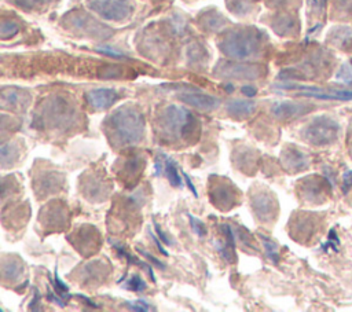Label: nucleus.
<instances>
[{"mask_svg": "<svg viewBox=\"0 0 352 312\" xmlns=\"http://www.w3.org/2000/svg\"><path fill=\"white\" fill-rule=\"evenodd\" d=\"M150 236H151V239L154 241V243H155V246L158 247V250H160V252H161L164 256H168V252L164 249V246L161 245V242L158 241V238H157V236H155L153 232H150Z\"/></svg>", "mask_w": 352, "mask_h": 312, "instance_id": "c85d7f7f", "label": "nucleus"}, {"mask_svg": "<svg viewBox=\"0 0 352 312\" xmlns=\"http://www.w3.org/2000/svg\"><path fill=\"white\" fill-rule=\"evenodd\" d=\"M182 175H183V177H184V181H186V184L188 186V188H190V190H191V192L194 194V197H198V192H197V190H195V187H194L192 181H191V180H190V177L187 176V173L182 172Z\"/></svg>", "mask_w": 352, "mask_h": 312, "instance_id": "cd10ccee", "label": "nucleus"}, {"mask_svg": "<svg viewBox=\"0 0 352 312\" xmlns=\"http://www.w3.org/2000/svg\"><path fill=\"white\" fill-rule=\"evenodd\" d=\"M311 110V106L296 102H279L272 106V114L278 118H294Z\"/></svg>", "mask_w": 352, "mask_h": 312, "instance_id": "9b49d317", "label": "nucleus"}, {"mask_svg": "<svg viewBox=\"0 0 352 312\" xmlns=\"http://www.w3.org/2000/svg\"><path fill=\"white\" fill-rule=\"evenodd\" d=\"M37 305H40V293L34 289V298L32 300V302H30V309H38L37 308Z\"/></svg>", "mask_w": 352, "mask_h": 312, "instance_id": "7c9ffc66", "label": "nucleus"}, {"mask_svg": "<svg viewBox=\"0 0 352 312\" xmlns=\"http://www.w3.org/2000/svg\"><path fill=\"white\" fill-rule=\"evenodd\" d=\"M256 88H253V87H250V85H245V87H242V93L245 95V96H254L256 95Z\"/></svg>", "mask_w": 352, "mask_h": 312, "instance_id": "c756f323", "label": "nucleus"}, {"mask_svg": "<svg viewBox=\"0 0 352 312\" xmlns=\"http://www.w3.org/2000/svg\"><path fill=\"white\" fill-rule=\"evenodd\" d=\"M128 308L132 311H138V312H147V311H153L151 307H148L147 302H144L143 300H136V301H131L128 302Z\"/></svg>", "mask_w": 352, "mask_h": 312, "instance_id": "4be33fe9", "label": "nucleus"}, {"mask_svg": "<svg viewBox=\"0 0 352 312\" xmlns=\"http://www.w3.org/2000/svg\"><path fill=\"white\" fill-rule=\"evenodd\" d=\"M338 245H340V241H338L337 232H336L334 230H330L327 242L322 245V249H323V250H329V247H330L331 250H337V249H338Z\"/></svg>", "mask_w": 352, "mask_h": 312, "instance_id": "6ab92c4d", "label": "nucleus"}, {"mask_svg": "<svg viewBox=\"0 0 352 312\" xmlns=\"http://www.w3.org/2000/svg\"><path fill=\"white\" fill-rule=\"evenodd\" d=\"M212 202L216 205V208L227 210L230 208H234L235 202H236V194L234 192V187L232 186H216L212 192Z\"/></svg>", "mask_w": 352, "mask_h": 312, "instance_id": "6e6552de", "label": "nucleus"}, {"mask_svg": "<svg viewBox=\"0 0 352 312\" xmlns=\"http://www.w3.org/2000/svg\"><path fill=\"white\" fill-rule=\"evenodd\" d=\"M226 89H227L228 92H232V91H234V87H232V85H227V87H226Z\"/></svg>", "mask_w": 352, "mask_h": 312, "instance_id": "72a5a7b5", "label": "nucleus"}, {"mask_svg": "<svg viewBox=\"0 0 352 312\" xmlns=\"http://www.w3.org/2000/svg\"><path fill=\"white\" fill-rule=\"evenodd\" d=\"M98 51H100V52H103V54H107V55H111V56H114V58H124V55H122L121 52L114 51V49L107 48V47H99Z\"/></svg>", "mask_w": 352, "mask_h": 312, "instance_id": "393cba45", "label": "nucleus"}, {"mask_svg": "<svg viewBox=\"0 0 352 312\" xmlns=\"http://www.w3.org/2000/svg\"><path fill=\"white\" fill-rule=\"evenodd\" d=\"M18 25L14 22H3L1 25V37L3 38H8L11 36H14L18 32Z\"/></svg>", "mask_w": 352, "mask_h": 312, "instance_id": "412c9836", "label": "nucleus"}, {"mask_svg": "<svg viewBox=\"0 0 352 312\" xmlns=\"http://www.w3.org/2000/svg\"><path fill=\"white\" fill-rule=\"evenodd\" d=\"M258 36L253 30H235L227 34L219 44L221 51L236 59L249 58L258 49Z\"/></svg>", "mask_w": 352, "mask_h": 312, "instance_id": "f03ea898", "label": "nucleus"}, {"mask_svg": "<svg viewBox=\"0 0 352 312\" xmlns=\"http://www.w3.org/2000/svg\"><path fill=\"white\" fill-rule=\"evenodd\" d=\"M188 220H190V224H191L194 232H195L198 236H205V235H206V227H205V224H204L202 221L197 220V219H195L194 216H191V214H188Z\"/></svg>", "mask_w": 352, "mask_h": 312, "instance_id": "aec40b11", "label": "nucleus"}, {"mask_svg": "<svg viewBox=\"0 0 352 312\" xmlns=\"http://www.w3.org/2000/svg\"><path fill=\"white\" fill-rule=\"evenodd\" d=\"M136 250L144 257V258H147L150 263H153L154 264V267H157V268H160V269H164L165 268V265L157 258V257H154V256H151L148 252H146V250H143V249H140V247H136Z\"/></svg>", "mask_w": 352, "mask_h": 312, "instance_id": "5701e85b", "label": "nucleus"}, {"mask_svg": "<svg viewBox=\"0 0 352 312\" xmlns=\"http://www.w3.org/2000/svg\"><path fill=\"white\" fill-rule=\"evenodd\" d=\"M154 230H155V232H157V235H158V238L164 242V243H166V245H170V242H169V239L166 238V235L162 232V230H161V227L158 225V223H154Z\"/></svg>", "mask_w": 352, "mask_h": 312, "instance_id": "bb28decb", "label": "nucleus"}, {"mask_svg": "<svg viewBox=\"0 0 352 312\" xmlns=\"http://www.w3.org/2000/svg\"><path fill=\"white\" fill-rule=\"evenodd\" d=\"M219 73L220 76L227 77H235V78H257L260 74V70L257 66L250 65H230V63H221L219 65Z\"/></svg>", "mask_w": 352, "mask_h": 312, "instance_id": "1a4fd4ad", "label": "nucleus"}, {"mask_svg": "<svg viewBox=\"0 0 352 312\" xmlns=\"http://www.w3.org/2000/svg\"><path fill=\"white\" fill-rule=\"evenodd\" d=\"M77 297H80V298H81V300H82V301H84V302H85V304H88V305H91V307H92V308H98V305H96V304H95V302H94V301H92V300H91V298H88V297H85V296H82V294H78V296H77Z\"/></svg>", "mask_w": 352, "mask_h": 312, "instance_id": "473e14b6", "label": "nucleus"}, {"mask_svg": "<svg viewBox=\"0 0 352 312\" xmlns=\"http://www.w3.org/2000/svg\"><path fill=\"white\" fill-rule=\"evenodd\" d=\"M58 296H59V294H58L56 291L54 293L51 289H48V291H47V297H48V300H50L51 302H55V304H56V305H59V307H65V301H63L62 298H59Z\"/></svg>", "mask_w": 352, "mask_h": 312, "instance_id": "b1692460", "label": "nucleus"}, {"mask_svg": "<svg viewBox=\"0 0 352 312\" xmlns=\"http://www.w3.org/2000/svg\"><path fill=\"white\" fill-rule=\"evenodd\" d=\"M88 103L96 110H104L118 100V93L110 88H98L87 93Z\"/></svg>", "mask_w": 352, "mask_h": 312, "instance_id": "0eeeda50", "label": "nucleus"}, {"mask_svg": "<svg viewBox=\"0 0 352 312\" xmlns=\"http://www.w3.org/2000/svg\"><path fill=\"white\" fill-rule=\"evenodd\" d=\"M22 271H23V268L18 261L10 260V261L3 263V279L4 280H11V282L16 280L21 276Z\"/></svg>", "mask_w": 352, "mask_h": 312, "instance_id": "dca6fc26", "label": "nucleus"}, {"mask_svg": "<svg viewBox=\"0 0 352 312\" xmlns=\"http://www.w3.org/2000/svg\"><path fill=\"white\" fill-rule=\"evenodd\" d=\"M252 209L254 210L256 216L263 220L268 221L274 219L275 209H276V201L271 194L267 192H257L252 197Z\"/></svg>", "mask_w": 352, "mask_h": 312, "instance_id": "423d86ee", "label": "nucleus"}, {"mask_svg": "<svg viewBox=\"0 0 352 312\" xmlns=\"http://www.w3.org/2000/svg\"><path fill=\"white\" fill-rule=\"evenodd\" d=\"M256 110V103L253 100H242V99H235L227 103V113L236 118V120H243L250 117Z\"/></svg>", "mask_w": 352, "mask_h": 312, "instance_id": "f8f14e48", "label": "nucleus"}, {"mask_svg": "<svg viewBox=\"0 0 352 312\" xmlns=\"http://www.w3.org/2000/svg\"><path fill=\"white\" fill-rule=\"evenodd\" d=\"M161 158H162V157H161ZM161 158H157L155 162H154V168H155L154 173H155V176H160V175H161V168H162V165H164V162H161Z\"/></svg>", "mask_w": 352, "mask_h": 312, "instance_id": "2f4dec72", "label": "nucleus"}, {"mask_svg": "<svg viewBox=\"0 0 352 312\" xmlns=\"http://www.w3.org/2000/svg\"><path fill=\"white\" fill-rule=\"evenodd\" d=\"M162 158H164V169H165L168 180L170 181L172 186L182 187L183 186L182 184V179H180V175L177 172V168H176L175 162L170 158H168L166 155H162Z\"/></svg>", "mask_w": 352, "mask_h": 312, "instance_id": "2eb2a0df", "label": "nucleus"}, {"mask_svg": "<svg viewBox=\"0 0 352 312\" xmlns=\"http://www.w3.org/2000/svg\"><path fill=\"white\" fill-rule=\"evenodd\" d=\"M89 7L106 19L120 21L129 14L128 0H88Z\"/></svg>", "mask_w": 352, "mask_h": 312, "instance_id": "39448f33", "label": "nucleus"}, {"mask_svg": "<svg viewBox=\"0 0 352 312\" xmlns=\"http://www.w3.org/2000/svg\"><path fill=\"white\" fill-rule=\"evenodd\" d=\"M161 128L172 137H187L197 129L195 117L180 106H168L161 118Z\"/></svg>", "mask_w": 352, "mask_h": 312, "instance_id": "7ed1b4c3", "label": "nucleus"}, {"mask_svg": "<svg viewBox=\"0 0 352 312\" xmlns=\"http://www.w3.org/2000/svg\"><path fill=\"white\" fill-rule=\"evenodd\" d=\"M261 238H263V245H264V250H265L267 256H268L274 263H278V261H279V253H278L276 245H275L272 241H270L268 238L263 236V235H261Z\"/></svg>", "mask_w": 352, "mask_h": 312, "instance_id": "f3484780", "label": "nucleus"}, {"mask_svg": "<svg viewBox=\"0 0 352 312\" xmlns=\"http://www.w3.org/2000/svg\"><path fill=\"white\" fill-rule=\"evenodd\" d=\"M104 124L109 131V137L118 146L135 144L143 139V114L132 106L117 109L107 117Z\"/></svg>", "mask_w": 352, "mask_h": 312, "instance_id": "f257e3e1", "label": "nucleus"}, {"mask_svg": "<svg viewBox=\"0 0 352 312\" xmlns=\"http://www.w3.org/2000/svg\"><path fill=\"white\" fill-rule=\"evenodd\" d=\"M126 287L129 290H133V291H142L146 289V282L139 276V275H133L129 280H128V285Z\"/></svg>", "mask_w": 352, "mask_h": 312, "instance_id": "a211bd4d", "label": "nucleus"}, {"mask_svg": "<svg viewBox=\"0 0 352 312\" xmlns=\"http://www.w3.org/2000/svg\"><path fill=\"white\" fill-rule=\"evenodd\" d=\"M25 1H30L32 4H34L36 1H41V0H23V3H22V4H25Z\"/></svg>", "mask_w": 352, "mask_h": 312, "instance_id": "f704fd0d", "label": "nucleus"}, {"mask_svg": "<svg viewBox=\"0 0 352 312\" xmlns=\"http://www.w3.org/2000/svg\"><path fill=\"white\" fill-rule=\"evenodd\" d=\"M179 98L188 106H192L201 110H212L220 104V100L217 98L212 95L201 93V92H187V93H182Z\"/></svg>", "mask_w": 352, "mask_h": 312, "instance_id": "9d476101", "label": "nucleus"}, {"mask_svg": "<svg viewBox=\"0 0 352 312\" xmlns=\"http://www.w3.org/2000/svg\"><path fill=\"white\" fill-rule=\"evenodd\" d=\"M283 159L285 165L292 170H301L308 165L305 155L298 150H285Z\"/></svg>", "mask_w": 352, "mask_h": 312, "instance_id": "4468645a", "label": "nucleus"}, {"mask_svg": "<svg viewBox=\"0 0 352 312\" xmlns=\"http://www.w3.org/2000/svg\"><path fill=\"white\" fill-rule=\"evenodd\" d=\"M28 96L23 95V91L16 89V88H7L1 91V102L3 106H12V107H18V106H26L28 103Z\"/></svg>", "mask_w": 352, "mask_h": 312, "instance_id": "ddd939ff", "label": "nucleus"}, {"mask_svg": "<svg viewBox=\"0 0 352 312\" xmlns=\"http://www.w3.org/2000/svg\"><path fill=\"white\" fill-rule=\"evenodd\" d=\"M337 124L329 118L320 117L312 121L304 131V136L314 144H324L334 140L337 135Z\"/></svg>", "mask_w": 352, "mask_h": 312, "instance_id": "20e7f679", "label": "nucleus"}, {"mask_svg": "<svg viewBox=\"0 0 352 312\" xmlns=\"http://www.w3.org/2000/svg\"><path fill=\"white\" fill-rule=\"evenodd\" d=\"M351 184H352V173H351V170H346L345 175H344V188H342V191L346 192L349 190Z\"/></svg>", "mask_w": 352, "mask_h": 312, "instance_id": "a878e982", "label": "nucleus"}]
</instances>
